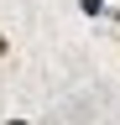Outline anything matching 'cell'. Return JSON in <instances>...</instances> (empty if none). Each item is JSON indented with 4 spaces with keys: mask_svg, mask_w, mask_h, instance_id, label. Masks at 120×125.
Wrapping results in <instances>:
<instances>
[{
    "mask_svg": "<svg viewBox=\"0 0 120 125\" xmlns=\"http://www.w3.org/2000/svg\"><path fill=\"white\" fill-rule=\"evenodd\" d=\"M78 10L89 16V21H99V16H110V0H78Z\"/></svg>",
    "mask_w": 120,
    "mask_h": 125,
    "instance_id": "cell-1",
    "label": "cell"
},
{
    "mask_svg": "<svg viewBox=\"0 0 120 125\" xmlns=\"http://www.w3.org/2000/svg\"><path fill=\"white\" fill-rule=\"evenodd\" d=\"M11 52H16V47H11V37H5V31H0V62H5Z\"/></svg>",
    "mask_w": 120,
    "mask_h": 125,
    "instance_id": "cell-2",
    "label": "cell"
},
{
    "mask_svg": "<svg viewBox=\"0 0 120 125\" xmlns=\"http://www.w3.org/2000/svg\"><path fill=\"white\" fill-rule=\"evenodd\" d=\"M5 125H32V120H26V115H11V120H5Z\"/></svg>",
    "mask_w": 120,
    "mask_h": 125,
    "instance_id": "cell-3",
    "label": "cell"
},
{
    "mask_svg": "<svg viewBox=\"0 0 120 125\" xmlns=\"http://www.w3.org/2000/svg\"><path fill=\"white\" fill-rule=\"evenodd\" d=\"M115 42H120V21H115Z\"/></svg>",
    "mask_w": 120,
    "mask_h": 125,
    "instance_id": "cell-4",
    "label": "cell"
}]
</instances>
